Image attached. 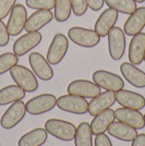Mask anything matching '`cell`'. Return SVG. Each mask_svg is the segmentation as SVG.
<instances>
[{
	"label": "cell",
	"mask_w": 145,
	"mask_h": 146,
	"mask_svg": "<svg viewBox=\"0 0 145 146\" xmlns=\"http://www.w3.org/2000/svg\"><path fill=\"white\" fill-rule=\"evenodd\" d=\"M45 130L47 131L48 134L63 142L73 141L75 136V132H76V128L73 123L61 120V119L47 120L45 123Z\"/></svg>",
	"instance_id": "6da1fadb"
},
{
	"label": "cell",
	"mask_w": 145,
	"mask_h": 146,
	"mask_svg": "<svg viewBox=\"0 0 145 146\" xmlns=\"http://www.w3.org/2000/svg\"><path fill=\"white\" fill-rule=\"evenodd\" d=\"M10 74L15 84L27 93H33L38 90V81L36 75L24 66L17 64L10 70Z\"/></svg>",
	"instance_id": "7a4b0ae2"
},
{
	"label": "cell",
	"mask_w": 145,
	"mask_h": 146,
	"mask_svg": "<svg viewBox=\"0 0 145 146\" xmlns=\"http://www.w3.org/2000/svg\"><path fill=\"white\" fill-rule=\"evenodd\" d=\"M68 37L75 45L84 48H93L100 42V37L98 36V34L95 31L81 27V26L71 27L68 31Z\"/></svg>",
	"instance_id": "3957f363"
},
{
	"label": "cell",
	"mask_w": 145,
	"mask_h": 146,
	"mask_svg": "<svg viewBox=\"0 0 145 146\" xmlns=\"http://www.w3.org/2000/svg\"><path fill=\"white\" fill-rule=\"evenodd\" d=\"M57 105V97L53 94H42L31 98L25 104L26 112L32 116H39L53 110Z\"/></svg>",
	"instance_id": "277c9868"
},
{
	"label": "cell",
	"mask_w": 145,
	"mask_h": 146,
	"mask_svg": "<svg viewBox=\"0 0 145 146\" xmlns=\"http://www.w3.org/2000/svg\"><path fill=\"white\" fill-rule=\"evenodd\" d=\"M68 49H69L68 37L62 33H58L54 36L51 43L49 45L46 59L51 66H56L65 59Z\"/></svg>",
	"instance_id": "5b68a950"
},
{
	"label": "cell",
	"mask_w": 145,
	"mask_h": 146,
	"mask_svg": "<svg viewBox=\"0 0 145 146\" xmlns=\"http://www.w3.org/2000/svg\"><path fill=\"white\" fill-rule=\"evenodd\" d=\"M58 108L62 111L74 113V115H85L88 111V103L83 97H79L75 95H62L57 98Z\"/></svg>",
	"instance_id": "8992f818"
},
{
	"label": "cell",
	"mask_w": 145,
	"mask_h": 146,
	"mask_svg": "<svg viewBox=\"0 0 145 146\" xmlns=\"http://www.w3.org/2000/svg\"><path fill=\"white\" fill-rule=\"evenodd\" d=\"M108 51L112 60L118 61L126 52V34L120 27H112L108 33Z\"/></svg>",
	"instance_id": "52a82bcc"
},
{
	"label": "cell",
	"mask_w": 145,
	"mask_h": 146,
	"mask_svg": "<svg viewBox=\"0 0 145 146\" xmlns=\"http://www.w3.org/2000/svg\"><path fill=\"white\" fill-rule=\"evenodd\" d=\"M26 115V107L22 100L11 104L0 119V125L5 130H11L17 127L24 119Z\"/></svg>",
	"instance_id": "ba28073f"
},
{
	"label": "cell",
	"mask_w": 145,
	"mask_h": 146,
	"mask_svg": "<svg viewBox=\"0 0 145 146\" xmlns=\"http://www.w3.org/2000/svg\"><path fill=\"white\" fill-rule=\"evenodd\" d=\"M93 82H95L100 88L105 91L118 92L124 87V82L116 73L106 70H97L93 73Z\"/></svg>",
	"instance_id": "9c48e42d"
},
{
	"label": "cell",
	"mask_w": 145,
	"mask_h": 146,
	"mask_svg": "<svg viewBox=\"0 0 145 146\" xmlns=\"http://www.w3.org/2000/svg\"><path fill=\"white\" fill-rule=\"evenodd\" d=\"M68 94L75 95L83 98H94L102 93L100 87L95 82L88 80H75L72 81L67 87Z\"/></svg>",
	"instance_id": "30bf717a"
},
{
	"label": "cell",
	"mask_w": 145,
	"mask_h": 146,
	"mask_svg": "<svg viewBox=\"0 0 145 146\" xmlns=\"http://www.w3.org/2000/svg\"><path fill=\"white\" fill-rule=\"evenodd\" d=\"M27 20V11L25 7L21 3H18L13 7L10 12L9 20L7 23V29L10 36H18L24 30L25 23Z\"/></svg>",
	"instance_id": "8fae6325"
},
{
	"label": "cell",
	"mask_w": 145,
	"mask_h": 146,
	"mask_svg": "<svg viewBox=\"0 0 145 146\" xmlns=\"http://www.w3.org/2000/svg\"><path fill=\"white\" fill-rule=\"evenodd\" d=\"M29 62L34 74L42 81H50L54 78V70L47 59L39 52H32L29 56Z\"/></svg>",
	"instance_id": "7c38bea8"
},
{
	"label": "cell",
	"mask_w": 145,
	"mask_h": 146,
	"mask_svg": "<svg viewBox=\"0 0 145 146\" xmlns=\"http://www.w3.org/2000/svg\"><path fill=\"white\" fill-rule=\"evenodd\" d=\"M43 39L39 32H27L26 34L20 36L13 44V52L18 57L26 55L32 49L37 47Z\"/></svg>",
	"instance_id": "4fadbf2b"
},
{
	"label": "cell",
	"mask_w": 145,
	"mask_h": 146,
	"mask_svg": "<svg viewBox=\"0 0 145 146\" xmlns=\"http://www.w3.org/2000/svg\"><path fill=\"white\" fill-rule=\"evenodd\" d=\"M116 102L122 107L130 109L141 110L145 107V97L143 95L123 88L116 92Z\"/></svg>",
	"instance_id": "5bb4252c"
},
{
	"label": "cell",
	"mask_w": 145,
	"mask_h": 146,
	"mask_svg": "<svg viewBox=\"0 0 145 146\" xmlns=\"http://www.w3.org/2000/svg\"><path fill=\"white\" fill-rule=\"evenodd\" d=\"M115 117L118 121L127 123L128 125L136 130H141L145 127L144 115H142L140 110L121 107L115 110Z\"/></svg>",
	"instance_id": "9a60e30c"
},
{
	"label": "cell",
	"mask_w": 145,
	"mask_h": 146,
	"mask_svg": "<svg viewBox=\"0 0 145 146\" xmlns=\"http://www.w3.org/2000/svg\"><path fill=\"white\" fill-rule=\"evenodd\" d=\"M118 15H119V12H117L111 8H108L102 12V14L97 19L95 29H94V31L98 34V36L106 37L108 35L110 30L115 27L116 23L118 21Z\"/></svg>",
	"instance_id": "2e32d148"
},
{
	"label": "cell",
	"mask_w": 145,
	"mask_h": 146,
	"mask_svg": "<svg viewBox=\"0 0 145 146\" xmlns=\"http://www.w3.org/2000/svg\"><path fill=\"white\" fill-rule=\"evenodd\" d=\"M116 103V93L115 92L106 91L97 95L96 97L92 98L88 103V113L91 116H96L97 113L102 112L104 110L111 108Z\"/></svg>",
	"instance_id": "e0dca14e"
},
{
	"label": "cell",
	"mask_w": 145,
	"mask_h": 146,
	"mask_svg": "<svg viewBox=\"0 0 145 146\" xmlns=\"http://www.w3.org/2000/svg\"><path fill=\"white\" fill-rule=\"evenodd\" d=\"M145 55V33H139L132 36L129 45V62L134 66H139L144 61Z\"/></svg>",
	"instance_id": "ac0fdd59"
},
{
	"label": "cell",
	"mask_w": 145,
	"mask_h": 146,
	"mask_svg": "<svg viewBox=\"0 0 145 146\" xmlns=\"http://www.w3.org/2000/svg\"><path fill=\"white\" fill-rule=\"evenodd\" d=\"M120 72L128 83L136 88L145 87V72L132 64L131 62H123L120 66Z\"/></svg>",
	"instance_id": "d6986e66"
},
{
	"label": "cell",
	"mask_w": 145,
	"mask_h": 146,
	"mask_svg": "<svg viewBox=\"0 0 145 146\" xmlns=\"http://www.w3.org/2000/svg\"><path fill=\"white\" fill-rule=\"evenodd\" d=\"M145 27V7L136 8V10L130 14L124 23L123 32L128 36H134L142 32Z\"/></svg>",
	"instance_id": "ffe728a7"
},
{
	"label": "cell",
	"mask_w": 145,
	"mask_h": 146,
	"mask_svg": "<svg viewBox=\"0 0 145 146\" xmlns=\"http://www.w3.org/2000/svg\"><path fill=\"white\" fill-rule=\"evenodd\" d=\"M54 14L50 10H37L26 20L24 30L26 32H38L51 22Z\"/></svg>",
	"instance_id": "44dd1931"
},
{
	"label": "cell",
	"mask_w": 145,
	"mask_h": 146,
	"mask_svg": "<svg viewBox=\"0 0 145 146\" xmlns=\"http://www.w3.org/2000/svg\"><path fill=\"white\" fill-rule=\"evenodd\" d=\"M115 111L109 108L107 110H104L102 112L97 113L96 116H94L93 121L91 122V130L93 135H98V134L105 133L110 124L115 121Z\"/></svg>",
	"instance_id": "7402d4cb"
},
{
	"label": "cell",
	"mask_w": 145,
	"mask_h": 146,
	"mask_svg": "<svg viewBox=\"0 0 145 146\" xmlns=\"http://www.w3.org/2000/svg\"><path fill=\"white\" fill-rule=\"evenodd\" d=\"M107 131L110 136L123 142H132L138 135L136 129L132 128L128 125L127 123H123L121 121H114L110 124Z\"/></svg>",
	"instance_id": "603a6c76"
},
{
	"label": "cell",
	"mask_w": 145,
	"mask_h": 146,
	"mask_svg": "<svg viewBox=\"0 0 145 146\" xmlns=\"http://www.w3.org/2000/svg\"><path fill=\"white\" fill-rule=\"evenodd\" d=\"M47 137L48 133L45 129H34L20 137L18 146H43L46 143Z\"/></svg>",
	"instance_id": "cb8c5ba5"
},
{
	"label": "cell",
	"mask_w": 145,
	"mask_h": 146,
	"mask_svg": "<svg viewBox=\"0 0 145 146\" xmlns=\"http://www.w3.org/2000/svg\"><path fill=\"white\" fill-rule=\"evenodd\" d=\"M26 92L20 86L8 85L0 90V106H7L19 100H22L25 97Z\"/></svg>",
	"instance_id": "d4e9b609"
},
{
	"label": "cell",
	"mask_w": 145,
	"mask_h": 146,
	"mask_svg": "<svg viewBox=\"0 0 145 146\" xmlns=\"http://www.w3.org/2000/svg\"><path fill=\"white\" fill-rule=\"evenodd\" d=\"M93 133L91 125L87 122L80 123L76 128L75 136H74V146H93Z\"/></svg>",
	"instance_id": "484cf974"
},
{
	"label": "cell",
	"mask_w": 145,
	"mask_h": 146,
	"mask_svg": "<svg viewBox=\"0 0 145 146\" xmlns=\"http://www.w3.org/2000/svg\"><path fill=\"white\" fill-rule=\"evenodd\" d=\"M55 19L57 22H66L70 19L72 6L70 0H55Z\"/></svg>",
	"instance_id": "4316f807"
},
{
	"label": "cell",
	"mask_w": 145,
	"mask_h": 146,
	"mask_svg": "<svg viewBox=\"0 0 145 146\" xmlns=\"http://www.w3.org/2000/svg\"><path fill=\"white\" fill-rule=\"evenodd\" d=\"M105 3L117 12L123 14H131L138 8L134 0H105Z\"/></svg>",
	"instance_id": "83f0119b"
},
{
	"label": "cell",
	"mask_w": 145,
	"mask_h": 146,
	"mask_svg": "<svg viewBox=\"0 0 145 146\" xmlns=\"http://www.w3.org/2000/svg\"><path fill=\"white\" fill-rule=\"evenodd\" d=\"M19 62V57L14 52H5L0 55V75L10 71Z\"/></svg>",
	"instance_id": "f1b7e54d"
},
{
	"label": "cell",
	"mask_w": 145,
	"mask_h": 146,
	"mask_svg": "<svg viewBox=\"0 0 145 146\" xmlns=\"http://www.w3.org/2000/svg\"><path fill=\"white\" fill-rule=\"evenodd\" d=\"M25 3L34 10H51L55 7V0H25Z\"/></svg>",
	"instance_id": "f546056e"
},
{
	"label": "cell",
	"mask_w": 145,
	"mask_h": 146,
	"mask_svg": "<svg viewBox=\"0 0 145 146\" xmlns=\"http://www.w3.org/2000/svg\"><path fill=\"white\" fill-rule=\"evenodd\" d=\"M71 6H72V12L76 17H82L84 15L87 11V1L86 0H70Z\"/></svg>",
	"instance_id": "4dcf8cb0"
},
{
	"label": "cell",
	"mask_w": 145,
	"mask_h": 146,
	"mask_svg": "<svg viewBox=\"0 0 145 146\" xmlns=\"http://www.w3.org/2000/svg\"><path fill=\"white\" fill-rule=\"evenodd\" d=\"M15 2L17 0H0V20H3L10 14Z\"/></svg>",
	"instance_id": "1f68e13d"
},
{
	"label": "cell",
	"mask_w": 145,
	"mask_h": 146,
	"mask_svg": "<svg viewBox=\"0 0 145 146\" xmlns=\"http://www.w3.org/2000/svg\"><path fill=\"white\" fill-rule=\"evenodd\" d=\"M10 40V35L7 29V25L0 20V47H6Z\"/></svg>",
	"instance_id": "d6a6232c"
},
{
	"label": "cell",
	"mask_w": 145,
	"mask_h": 146,
	"mask_svg": "<svg viewBox=\"0 0 145 146\" xmlns=\"http://www.w3.org/2000/svg\"><path fill=\"white\" fill-rule=\"evenodd\" d=\"M95 146H112V143L109 139L108 135H106L105 133L98 134L95 135V142H94Z\"/></svg>",
	"instance_id": "836d02e7"
},
{
	"label": "cell",
	"mask_w": 145,
	"mask_h": 146,
	"mask_svg": "<svg viewBox=\"0 0 145 146\" xmlns=\"http://www.w3.org/2000/svg\"><path fill=\"white\" fill-rule=\"evenodd\" d=\"M86 1H87L88 8L93 11H95V12L102 10V8L104 7V3H105V0H86Z\"/></svg>",
	"instance_id": "e575fe53"
},
{
	"label": "cell",
	"mask_w": 145,
	"mask_h": 146,
	"mask_svg": "<svg viewBox=\"0 0 145 146\" xmlns=\"http://www.w3.org/2000/svg\"><path fill=\"white\" fill-rule=\"evenodd\" d=\"M131 146H145V134H138L136 137L132 141V145Z\"/></svg>",
	"instance_id": "d590c367"
},
{
	"label": "cell",
	"mask_w": 145,
	"mask_h": 146,
	"mask_svg": "<svg viewBox=\"0 0 145 146\" xmlns=\"http://www.w3.org/2000/svg\"><path fill=\"white\" fill-rule=\"evenodd\" d=\"M136 3H142V2H144L145 0H134Z\"/></svg>",
	"instance_id": "8d00e7d4"
},
{
	"label": "cell",
	"mask_w": 145,
	"mask_h": 146,
	"mask_svg": "<svg viewBox=\"0 0 145 146\" xmlns=\"http://www.w3.org/2000/svg\"><path fill=\"white\" fill-rule=\"evenodd\" d=\"M144 61H145V55H144Z\"/></svg>",
	"instance_id": "74e56055"
},
{
	"label": "cell",
	"mask_w": 145,
	"mask_h": 146,
	"mask_svg": "<svg viewBox=\"0 0 145 146\" xmlns=\"http://www.w3.org/2000/svg\"><path fill=\"white\" fill-rule=\"evenodd\" d=\"M144 119H145V113H144Z\"/></svg>",
	"instance_id": "f35d334b"
},
{
	"label": "cell",
	"mask_w": 145,
	"mask_h": 146,
	"mask_svg": "<svg viewBox=\"0 0 145 146\" xmlns=\"http://www.w3.org/2000/svg\"><path fill=\"white\" fill-rule=\"evenodd\" d=\"M0 146H1V144H0Z\"/></svg>",
	"instance_id": "ab89813d"
}]
</instances>
